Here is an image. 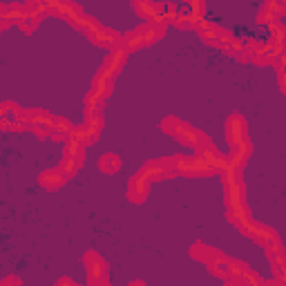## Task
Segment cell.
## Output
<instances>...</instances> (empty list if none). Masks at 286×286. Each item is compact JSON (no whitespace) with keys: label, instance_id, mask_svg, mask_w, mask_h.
<instances>
[{"label":"cell","instance_id":"6da1fadb","mask_svg":"<svg viewBox=\"0 0 286 286\" xmlns=\"http://www.w3.org/2000/svg\"><path fill=\"white\" fill-rule=\"evenodd\" d=\"M101 166H103V170H110V172H114L116 168H119V159L116 157H103V163H101Z\"/></svg>","mask_w":286,"mask_h":286}]
</instances>
